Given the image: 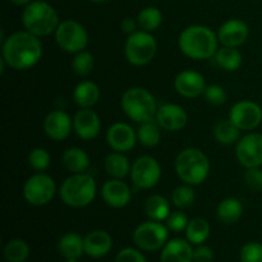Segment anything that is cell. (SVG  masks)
<instances>
[{
	"label": "cell",
	"instance_id": "cell-1",
	"mask_svg": "<svg viewBox=\"0 0 262 262\" xmlns=\"http://www.w3.org/2000/svg\"><path fill=\"white\" fill-rule=\"evenodd\" d=\"M2 53L8 67L14 71H27L41 60L42 43L37 36L26 30L19 31L5 38Z\"/></svg>",
	"mask_w": 262,
	"mask_h": 262
},
{
	"label": "cell",
	"instance_id": "cell-2",
	"mask_svg": "<svg viewBox=\"0 0 262 262\" xmlns=\"http://www.w3.org/2000/svg\"><path fill=\"white\" fill-rule=\"evenodd\" d=\"M219 38L207 26L194 25L184 28L178 38L182 53L194 60L214 58L217 51Z\"/></svg>",
	"mask_w": 262,
	"mask_h": 262
},
{
	"label": "cell",
	"instance_id": "cell-3",
	"mask_svg": "<svg viewBox=\"0 0 262 262\" xmlns=\"http://www.w3.org/2000/svg\"><path fill=\"white\" fill-rule=\"evenodd\" d=\"M22 23L26 31L37 37L55 33L59 26V15L49 3L32 0L26 5L22 13Z\"/></svg>",
	"mask_w": 262,
	"mask_h": 262
},
{
	"label": "cell",
	"instance_id": "cell-4",
	"mask_svg": "<svg viewBox=\"0 0 262 262\" xmlns=\"http://www.w3.org/2000/svg\"><path fill=\"white\" fill-rule=\"evenodd\" d=\"M97 186L94 177L89 173L72 174L61 183L59 196L69 207L81 209L91 204L96 197Z\"/></svg>",
	"mask_w": 262,
	"mask_h": 262
},
{
	"label": "cell",
	"instance_id": "cell-5",
	"mask_svg": "<svg viewBox=\"0 0 262 262\" xmlns=\"http://www.w3.org/2000/svg\"><path fill=\"white\" fill-rule=\"evenodd\" d=\"M176 171L179 179L186 184L200 186L209 177V158L199 148H184L176 159Z\"/></svg>",
	"mask_w": 262,
	"mask_h": 262
},
{
	"label": "cell",
	"instance_id": "cell-6",
	"mask_svg": "<svg viewBox=\"0 0 262 262\" xmlns=\"http://www.w3.org/2000/svg\"><path fill=\"white\" fill-rule=\"evenodd\" d=\"M120 105L124 114L140 124L152 120L159 109L154 95L143 87L128 89L123 94Z\"/></svg>",
	"mask_w": 262,
	"mask_h": 262
},
{
	"label": "cell",
	"instance_id": "cell-7",
	"mask_svg": "<svg viewBox=\"0 0 262 262\" xmlns=\"http://www.w3.org/2000/svg\"><path fill=\"white\" fill-rule=\"evenodd\" d=\"M158 51V42L151 32L136 31L128 35L124 45V55L128 63L135 67L147 66L154 60Z\"/></svg>",
	"mask_w": 262,
	"mask_h": 262
},
{
	"label": "cell",
	"instance_id": "cell-8",
	"mask_svg": "<svg viewBox=\"0 0 262 262\" xmlns=\"http://www.w3.org/2000/svg\"><path fill=\"white\" fill-rule=\"evenodd\" d=\"M55 41L66 53L77 54L86 49L89 43V33L79 22L67 19L59 23L55 31Z\"/></svg>",
	"mask_w": 262,
	"mask_h": 262
},
{
	"label": "cell",
	"instance_id": "cell-9",
	"mask_svg": "<svg viewBox=\"0 0 262 262\" xmlns=\"http://www.w3.org/2000/svg\"><path fill=\"white\" fill-rule=\"evenodd\" d=\"M55 193V181L42 171L31 176L23 186V197L32 206H45L51 202Z\"/></svg>",
	"mask_w": 262,
	"mask_h": 262
},
{
	"label": "cell",
	"instance_id": "cell-10",
	"mask_svg": "<svg viewBox=\"0 0 262 262\" xmlns=\"http://www.w3.org/2000/svg\"><path fill=\"white\" fill-rule=\"evenodd\" d=\"M168 235L169 229L163 222L150 220L136 228L133 233V242L141 250L151 252L163 248L166 245Z\"/></svg>",
	"mask_w": 262,
	"mask_h": 262
},
{
	"label": "cell",
	"instance_id": "cell-11",
	"mask_svg": "<svg viewBox=\"0 0 262 262\" xmlns=\"http://www.w3.org/2000/svg\"><path fill=\"white\" fill-rule=\"evenodd\" d=\"M161 178L159 161L152 156H140L130 169V179L138 189L154 188Z\"/></svg>",
	"mask_w": 262,
	"mask_h": 262
},
{
	"label": "cell",
	"instance_id": "cell-12",
	"mask_svg": "<svg viewBox=\"0 0 262 262\" xmlns=\"http://www.w3.org/2000/svg\"><path fill=\"white\" fill-rule=\"evenodd\" d=\"M229 119L241 130H252L262 122V109L258 104L250 100L235 102L229 113Z\"/></svg>",
	"mask_w": 262,
	"mask_h": 262
},
{
	"label": "cell",
	"instance_id": "cell-13",
	"mask_svg": "<svg viewBox=\"0 0 262 262\" xmlns=\"http://www.w3.org/2000/svg\"><path fill=\"white\" fill-rule=\"evenodd\" d=\"M238 161L245 168H256L262 165V135L248 133L241 137L235 146Z\"/></svg>",
	"mask_w": 262,
	"mask_h": 262
},
{
	"label": "cell",
	"instance_id": "cell-14",
	"mask_svg": "<svg viewBox=\"0 0 262 262\" xmlns=\"http://www.w3.org/2000/svg\"><path fill=\"white\" fill-rule=\"evenodd\" d=\"M206 79L200 72L186 69L181 72L174 79V89L181 96L194 99L204 95L206 90Z\"/></svg>",
	"mask_w": 262,
	"mask_h": 262
},
{
	"label": "cell",
	"instance_id": "cell-15",
	"mask_svg": "<svg viewBox=\"0 0 262 262\" xmlns=\"http://www.w3.org/2000/svg\"><path fill=\"white\" fill-rule=\"evenodd\" d=\"M107 145L118 152H128L137 142V132L127 123L118 122L110 125L106 133Z\"/></svg>",
	"mask_w": 262,
	"mask_h": 262
},
{
	"label": "cell",
	"instance_id": "cell-16",
	"mask_svg": "<svg viewBox=\"0 0 262 262\" xmlns=\"http://www.w3.org/2000/svg\"><path fill=\"white\" fill-rule=\"evenodd\" d=\"M73 129V120L64 110H53L43 120V130L53 141H64Z\"/></svg>",
	"mask_w": 262,
	"mask_h": 262
},
{
	"label": "cell",
	"instance_id": "cell-17",
	"mask_svg": "<svg viewBox=\"0 0 262 262\" xmlns=\"http://www.w3.org/2000/svg\"><path fill=\"white\" fill-rule=\"evenodd\" d=\"M250 28L247 23L238 18H232L223 23L217 32V38L223 46L238 48L247 41Z\"/></svg>",
	"mask_w": 262,
	"mask_h": 262
},
{
	"label": "cell",
	"instance_id": "cell-18",
	"mask_svg": "<svg viewBox=\"0 0 262 262\" xmlns=\"http://www.w3.org/2000/svg\"><path fill=\"white\" fill-rule=\"evenodd\" d=\"M155 118L158 124L169 132L183 129L188 122L187 112L181 105L177 104H164L159 106Z\"/></svg>",
	"mask_w": 262,
	"mask_h": 262
},
{
	"label": "cell",
	"instance_id": "cell-19",
	"mask_svg": "<svg viewBox=\"0 0 262 262\" xmlns=\"http://www.w3.org/2000/svg\"><path fill=\"white\" fill-rule=\"evenodd\" d=\"M73 130L81 140L91 141L100 135L101 120L92 109H81L73 118Z\"/></svg>",
	"mask_w": 262,
	"mask_h": 262
},
{
	"label": "cell",
	"instance_id": "cell-20",
	"mask_svg": "<svg viewBox=\"0 0 262 262\" xmlns=\"http://www.w3.org/2000/svg\"><path fill=\"white\" fill-rule=\"evenodd\" d=\"M102 200L113 209H123L132 199V191L122 179H110L105 182L101 189Z\"/></svg>",
	"mask_w": 262,
	"mask_h": 262
},
{
	"label": "cell",
	"instance_id": "cell-21",
	"mask_svg": "<svg viewBox=\"0 0 262 262\" xmlns=\"http://www.w3.org/2000/svg\"><path fill=\"white\" fill-rule=\"evenodd\" d=\"M113 247V238L101 229L92 230L84 237V253L92 258L106 256Z\"/></svg>",
	"mask_w": 262,
	"mask_h": 262
},
{
	"label": "cell",
	"instance_id": "cell-22",
	"mask_svg": "<svg viewBox=\"0 0 262 262\" xmlns=\"http://www.w3.org/2000/svg\"><path fill=\"white\" fill-rule=\"evenodd\" d=\"M161 262H192L193 248L188 241L174 238L166 242L161 251Z\"/></svg>",
	"mask_w": 262,
	"mask_h": 262
},
{
	"label": "cell",
	"instance_id": "cell-23",
	"mask_svg": "<svg viewBox=\"0 0 262 262\" xmlns=\"http://www.w3.org/2000/svg\"><path fill=\"white\" fill-rule=\"evenodd\" d=\"M100 89L95 82L82 81L73 91V100L81 109H91L100 100Z\"/></svg>",
	"mask_w": 262,
	"mask_h": 262
},
{
	"label": "cell",
	"instance_id": "cell-24",
	"mask_svg": "<svg viewBox=\"0 0 262 262\" xmlns=\"http://www.w3.org/2000/svg\"><path fill=\"white\" fill-rule=\"evenodd\" d=\"M104 168L105 171L109 177L114 179H123L130 174V169L132 165L129 164L127 156L124 155V152H114L109 154V155L105 158L104 161Z\"/></svg>",
	"mask_w": 262,
	"mask_h": 262
},
{
	"label": "cell",
	"instance_id": "cell-25",
	"mask_svg": "<svg viewBox=\"0 0 262 262\" xmlns=\"http://www.w3.org/2000/svg\"><path fill=\"white\" fill-rule=\"evenodd\" d=\"M61 163L71 174L86 173L90 166V158L82 148L71 147L64 151Z\"/></svg>",
	"mask_w": 262,
	"mask_h": 262
},
{
	"label": "cell",
	"instance_id": "cell-26",
	"mask_svg": "<svg viewBox=\"0 0 262 262\" xmlns=\"http://www.w3.org/2000/svg\"><path fill=\"white\" fill-rule=\"evenodd\" d=\"M243 214V205L239 200L233 199H225L217 205L216 215L217 219L223 223V224L232 225L235 224L238 220L242 217Z\"/></svg>",
	"mask_w": 262,
	"mask_h": 262
},
{
	"label": "cell",
	"instance_id": "cell-27",
	"mask_svg": "<svg viewBox=\"0 0 262 262\" xmlns=\"http://www.w3.org/2000/svg\"><path fill=\"white\" fill-rule=\"evenodd\" d=\"M59 252L66 258H79L84 253V238L78 233H67L59 241Z\"/></svg>",
	"mask_w": 262,
	"mask_h": 262
},
{
	"label": "cell",
	"instance_id": "cell-28",
	"mask_svg": "<svg viewBox=\"0 0 262 262\" xmlns=\"http://www.w3.org/2000/svg\"><path fill=\"white\" fill-rule=\"evenodd\" d=\"M147 217L155 222H164L170 215V204L168 200L161 194H151L143 206Z\"/></svg>",
	"mask_w": 262,
	"mask_h": 262
},
{
	"label": "cell",
	"instance_id": "cell-29",
	"mask_svg": "<svg viewBox=\"0 0 262 262\" xmlns=\"http://www.w3.org/2000/svg\"><path fill=\"white\" fill-rule=\"evenodd\" d=\"M215 63L222 69L227 72H234L241 68L242 66V54L239 53L237 48H229V46H223L217 49L215 54Z\"/></svg>",
	"mask_w": 262,
	"mask_h": 262
},
{
	"label": "cell",
	"instance_id": "cell-30",
	"mask_svg": "<svg viewBox=\"0 0 262 262\" xmlns=\"http://www.w3.org/2000/svg\"><path fill=\"white\" fill-rule=\"evenodd\" d=\"M214 136L219 143L230 146L241 140V129L230 119H223L215 125Z\"/></svg>",
	"mask_w": 262,
	"mask_h": 262
},
{
	"label": "cell",
	"instance_id": "cell-31",
	"mask_svg": "<svg viewBox=\"0 0 262 262\" xmlns=\"http://www.w3.org/2000/svg\"><path fill=\"white\" fill-rule=\"evenodd\" d=\"M210 232V224L207 220L202 219V217H194V219L189 220L188 225L186 228V237L191 245H202L209 238Z\"/></svg>",
	"mask_w": 262,
	"mask_h": 262
},
{
	"label": "cell",
	"instance_id": "cell-32",
	"mask_svg": "<svg viewBox=\"0 0 262 262\" xmlns=\"http://www.w3.org/2000/svg\"><path fill=\"white\" fill-rule=\"evenodd\" d=\"M160 128V125L158 123H154L152 120L141 123L137 130V140L145 147H155L161 140Z\"/></svg>",
	"mask_w": 262,
	"mask_h": 262
},
{
	"label": "cell",
	"instance_id": "cell-33",
	"mask_svg": "<svg viewBox=\"0 0 262 262\" xmlns=\"http://www.w3.org/2000/svg\"><path fill=\"white\" fill-rule=\"evenodd\" d=\"M138 27L146 32L156 31L163 23V13L156 7H147L140 12L137 17Z\"/></svg>",
	"mask_w": 262,
	"mask_h": 262
},
{
	"label": "cell",
	"instance_id": "cell-34",
	"mask_svg": "<svg viewBox=\"0 0 262 262\" xmlns=\"http://www.w3.org/2000/svg\"><path fill=\"white\" fill-rule=\"evenodd\" d=\"M30 256V246L23 239H12L5 245L4 257L8 262H25Z\"/></svg>",
	"mask_w": 262,
	"mask_h": 262
},
{
	"label": "cell",
	"instance_id": "cell-35",
	"mask_svg": "<svg viewBox=\"0 0 262 262\" xmlns=\"http://www.w3.org/2000/svg\"><path fill=\"white\" fill-rule=\"evenodd\" d=\"M95 59L94 55L89 51L83 50L74 54V58L72 60V69L74 73L79 77H86L94 71Z\"/></svg>",
	"mask_w": 262,
	"mask_h": 262
},
{
	"label": "cell",
	"instance_id": "cell-36",
	"mask_svg": "<svg viewBox=\"0 0 262 262\" xmlns=\"http://www.w3.org/2000/svg\"><path fill=\"white\" fill-rule=\"evenodd\" d=\"M194 199H196V194H194L193 188H192V186L186 183L183 186L177 187L173 193H171V202L178 209H187V207L192 206Z\"/></svg>",
	"mask_w": 262,
	"mask_h": 262
},
{
	"label": "cell",
	"instance_id": "cell-37",
	"mask_svg": "<svg viewBox=\"0 0 262 262\" xmlns=\"http://www.w3.org/2000/svg\"><path fill=\"white\" fill-rule=\"evenodd\" d=\"M28 164L36 171H45L51 164L50 154L42 147L33 148L28 155Z\"/></svg>",
	"mask_w": 262,
	"mask_h": 262
},
{
	"label": "cell",
	"instance_id": "cell-38",
	"mask_svg": "<svg viewBox=\"0 0 262 262\" xmlns=\"http://www.w3.org/2000/svg\"><path fill=\"white\" fill-rule=\"evenodd\" d=\"M204 97L206 102L211 105H223L227 102L228 95L224 87L219 86V84H210L206 87L204 92Z\"/></svg>",
	"mask_w": 262,
	"mask_h": 262
},
{
	"label": "cell",
	"instance_id": "cell-39",
	"mask_svg": "<svg viewBox=\"0 0 262 262\" xmlns=\"http://www.w3.org/2000/svg\"><path fill=\"white\" fill-rule=\"evenodd\" d=\"M242 262H262V245L257 242H250L241 250Z\"/></svg>",
	"mask_w": 262,
	"mask_h": 262
},
{
	"label": "cell",
	"instance_id": "cell-40",
	"mask_svg": "<svg viewBox=\"0 0 262 262\" xmlns=\"http://www.w3.org/2000/svg\"><path fill=\"white\" fill-rule=\"evenodd\" d=\"M188 223V216L183 211H181V210H177V211L170 212V215L168 216V219H166V227L171 232L179 233L186 230Z\"/></svg>",
	"mask_w": 262,
	"mask_h": 262
},
{
	"label": "cell",
	"instance_id": "cell-41",
	"mask_svg": "<svg viewBox=\"0 0 262 262\" xmlns=\"http://www.w3.org/2000/svg\"><path fill=\"white\" fill-rule=\"evenodd\" d=\"M245 183L252 192L262 191V169L260 166L247 168L245 173Z\"/></svg>",
	"mask_w": 262,
	"mask_h": 262
},
{
	"label": "cell",
	"instance_id": "cell-42",
	"mask_svg": "<svg viewBox=\"0 0 262 262\" xmlns=\"http://www.w3.org/2000/svg\"><path fill=\"white\" fill-rule=\"evenodd\" d=\"M115 262H147L145 256L135 248H123L115 257Z\"/></svg>",
	"mask_w": 262,
	"mask_h": 262
},
{
	"label": "cell",
	"instance_id": "cell-43",
	"mask_svg": "<svg viewBox=\"0 0 262 262\" xmlns=\"http://www.w3.org/2000/svg\"><path fill=\"white\" fill-rule=\"evenodd\" d=\"M214 251L209 246L199 245L193 250V261L194 262H212L214 261Z\"/></svg>",
	"mask_w": 262,
	"mask_h": 262
},
{
	"label": "cell",
	"instance_id": "cell-44",
	"mask_svg": "<svg viewBox=\"0 0 262 262\" xmlns=\"http://www.w3.org/2000/svg\"><path fill=\"white\" fill-rule=\"evenodd\" d=\"M138 23H136L132 18H124L120 23V27H122L123 32L128 33V35H132L133 32H136V28H137Z\"/></svg>",
	"mask_w": 262,
	"mask_h": 262
},
{
	"label": "cell",
	"instance_id": "cell-45",
	"mask_svg": "<svg viewBox=\"0 0 262 262\" xmlns=\"http://www.w3.org/2000/svg\"><path fill=\"white\" fill-rule=\"evenodd\" d=\"M31 2H32V0H10V3H13V4L17 5V7H26V5L30 4Z\"/></svg>",
	"mask_w": 262,
	"mask_h": 262
},
{
	"label": "cell",
	"instance_id": "cell-46",
	"mask_svg": "<svg viewBox=\"0 0 262 262\" xmlns=\"http://www.w3.org/2000/svg\"><path fill=\"white\" fill-rule=\"evenodd\" d=\"M78 258H67V262H77Z\"/></svg>",
	"mask_w": 262,
	"mask_h": 262
},
{
	"label": "cell",
	"instance_id": "cell-47",
	"mask_svg": "<svg viewBox=\"0 0 262 262\" xmlns=\"http://www.w3.org/2000/svg\"><path fill=\"white\" fill-rule=\"evenodd\" d=\"M91 2H95V3H105V2H107V0H91Z\"/></svg>",
	"mask_w": 262,
	"mask_h": 262
}]
</instances>
